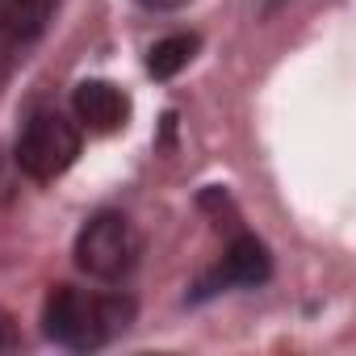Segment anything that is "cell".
<instances>
[{
    "label": "cell",
    "instance_id": "52a82bcc",
    "mask_svg": "<svg viewBox=\"0 0 356 356\" xmlns=\"http://www.w3.org/2000/svg\"><path fill=\"white\" fill-rule=\"evenodd\" d=\"M42 26V0H0V42H22Z\"/></svg>",
    "mask_w": 356,
    "mask_h": 356
},
{
    "label": "cell",
    "instance_id": "277c9868",
    "mask_svg": "<svg viewBox=\"0 0 356 356\" xmlns=\"http://www.w3.org/2000/svg\"><path fill=\"white\" fill-rule=\"evenodd\" d=\"M76 118H80L88 130L109 134V130L126 126L130 101H126V92L113 88L109 80H84V84L76 88Z\"/></svg>",
    "mask_w": 356,
    "mask_h": 356
},
{
    "label": "cell",
    "instance_id": "6da1fadb",
    "mask_svg": "<svg viewBox=\"0 0 356 356\" xmlns=\"http://www.w3.org/2000/svg\"><path fill=\"white\" fill-rule=\"evenodd\" d=\"M134 306L126 298H105V293H84V289H72V285H59L51 289L47 306H42V323H47V335L63 348H101L109 335H118L126 323H130Z\"/></svg>",
    "mask_w": 356,
    "mask_h": 356
},
{
    "label": "cell",
    "instance_id": "ba28073f",
    "mask_svg": "<svg viewBox=\"0 0 356 356\" xmlns=\"http://www.w3.org/2000/svg\"><path fill=\"white\" fill-rule=\"evenodd\" d=\"M147 9H176V5H185V0H143Z\"/></svg>",
    "mask_w": 356,
    "mask_h": 356
},
{
    "label": "cell",
    "instance_id": "7a4b0ae2",
    "mask_svg": "<svg viewBox=\"0 0 356 356\" xmlns=\"http://www.w3.org/2000/svg\"><path fill=\"white\" fill-rule=\"evenodd\" d=\"M138 231L126 214H97L76 239V264L97 281H118L138 264Z\"/></svg>",
    "mask_w": 356,
    "mask_h": 356
},
{
    "label": "cell",
    "instance_id": "5b68a950",
    "mask_svg": "<svg viewBox=\"0 0 356 356\" xmlns=\"http://www.w3.org/2000/svg\"><path fill=\"white\" fill-rule=\"evenodd\" d=\"M260 281H268V252H264L260 239L243 235V239L231 243V252L222 256L218 273L210 281H202V293H218L227 285H260Z\"/></svg>",
    "mask_w": 356,
    "mask_h": 356
},
{
    "label": "cell",
    "instance_id": "3957f363",
    "mask_svg": "<svg viewBox=\"0 0 356 356\" xmlns=\"http://www.w3.org/2000/svg\"><path fill=\"white\" fill-rule=\"evenodd\" d=\"M80 155V130L63 113H34L17 138V168L30 181H55Z\"/></svg>",
    "mask_w": 356,
    "mask_h": 356
},
{
    "label": "cell",
    "instance_id": "8992f818",
    "mask_svg": "<svg viewBox=\"0 0 356 356\" xmlns=\"http://www.w3.org/2000/svg\"><path fill=\"white\" fill-rule=\"evenodd\" d=\"M193 51H197V38H193V34H172V38H163V42L151 47L147 72H151L155 80H168V76H176V72L193 59Z\"/></svg>",
    "mask_w": 356,
    "mask_h": 356
}]
</instances>
